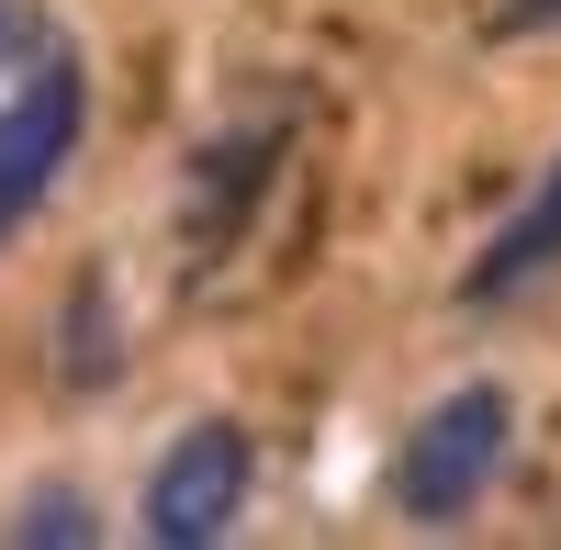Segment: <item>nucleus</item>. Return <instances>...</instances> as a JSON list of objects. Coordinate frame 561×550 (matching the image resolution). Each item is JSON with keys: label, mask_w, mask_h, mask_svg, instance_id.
<instances>
[{"label": "nucleus", "mask_w": 561, "mask_h": 550, "mask_svg": "<svg viewBox=\"0 0 561 550\" xmlns=\"http://www.w3.org/2000/svg\"><path fill=\"white\" fill-rule=\"evenodd\" d=\"M505 438H517V393H505V382L438 393L427 416L404 427V449H393V506H404V528H460L494 494Z\"/></svg>", "instance_id": "f257e3e1"}, {"label": "nucleus", "mask_w": 561, "mask_h": 550, "mask_svg": "<svg viewBox=\"0 0 561 550\" xmlns=\"http://www.w3.org/2000/svg\"><path fill=\"white\" fill-rule=\"evenodd\" d=\"M79 135H90V79L68 45H45L23 79H0V237L34 225V203L68 180Z\"/></svg>", "instance_id": "f03ea898"}, {"label": "nucleus", "mask_w": 561, "mask_h": 550, "mask_svg": "<svg viewBox=\"0 0 561 550\" xmlns=\"http://www.w3.org/2000/svg\"><path fill=\"white\" fill-rule=\"evenodd\" d=\"M248 517V427H180L158 461H147V494H135V528H147L158 550H214L225 528Z\"/></svg>", "instance_id": "7ed1b4c3"}, {"label": "nucleus", "mask_w": 561, "mask_h": 550, "mask_svg": "<svg viewBox=\"0 0 561 550\" xmlns=\"http://www.w3.org/2000/svg\"><path fill=\"white\" fill-rule=\"evenodd\" d=\"M550 270H561V158H550V180H539V192L494 225V248L460 270V293H472V303H505V293L550 282Z\"/></svg>", "instance_id": "20e7f679"}, {"label": "nucleus", "mask_w": 561, "mask_h": 550, "mask_svg": "<svg viewBox=\"0 0 561 550\" xmlns=\"http://www.w3.org/2000/svg\"><path fill=\"white\" fill-rule=\"evenodd\" d=\"M124 371V348H113V282H79L68 293V348H57V382L68 393H102Z\"/></svg>", "instance_id": "39448f33"}, {"label": "nucleus", "mask_w": 561, "mask_h": 550, "mask_svg": "<svg viewBox=\"0 0 561 550\" xmlns=\"http://www.w3.org/2000/svg\"><path fill=\"white\" fill-rule=\"evenodd\" d=\"M12 539L23 550H79V539H102V517H90L79 483H34L23 506H12Z\"/></svg>", "instance_id": "423d86ee"}, {"label": "nucleus", "mask_w": 561, "mask_h": 550, "mask_svg": "<svg viewBox=\"0 0 561 550\" xmlns=\"http://www.w3.org/2000/svg\"><path fill=\"white\" fill-rule=\"evenodd\" d=\"M45 45H57V23H45L34 0H0V79H23V68L45 57Z\"/></svg>", "instance_id": "0eeeda50"}, {"label": "nucleus", "mask_w": 561, "mask_h": 550, "mask_svg": "<svg viewBox=\"0 0 561 550\" xmlns=\"http://www.w3.org/2000/svg\"><path fill=\"white\" fill-rule=\"evenodd\" d=\"M528 23H561V0H505L494 12V34H528Z\"/></svg>", "instance_id": "6e6552de"}]
</instances>
